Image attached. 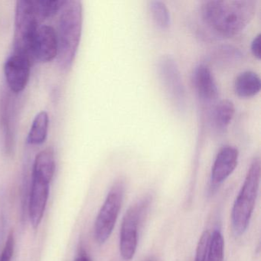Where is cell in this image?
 I'll list each match as a JSON object with an SVG mask.
<instances>
[{
    "instance_id": "6da1fadb",
    "label": "cell",
    "mask_w": 261,
    "mask_h": 261,
    "mask_svg": "<svg viewBox=\"0 0 261 261\" xmlns=\"http://www.w3.org/2000/svg\"><path fill=\"white\" fill-rule=\"evenodd\" d=\"M253 0H210L201 6L203 22L215 34L232 38L249 25L256 10Z\"/></svg>"
},
{
    "instance_id": "7a4b0ae2",
    "label": "cell",
    "mask_w": 261,
    "mask_h": 261,
    "mask_svg": "<svg viewBox=\"0 0 261 261\" xmlns=\"http://www.w3.org/2000/svg\"><path fill=\"white\" fill-rule=\"evenodd\" d=\"M83 7L79 0H65L60 11L58 29V63L63 71L72 66L80 45Z\"/></svg>"
},
{
    "instance_id": "3957f363",
    "label": "cell",
    "mask_w": 261,
    "mask_h": 261,
    "mask_svg": "<svg viewBox=\"0 0 261 261\" xmlns=\"http://www.w3.org/2000/svg\"><path fill=\"white\" fill-rule=\"evenodd\" d=\"M260 160L253 159L247 171L244 184L233 203L231 210L232 230L236 236L244 234L250 224L259 190Z\"/></svg>"
},
{
    "instance_id": "277c9868",
    "label": "cell",
    "mask_w": 261,
    "mask_h": 261,
    "mask_svg": "<svg viewBox=\"0 0 261 261\" xmlns=\"http://www.w3.org/2000/svg\"><path fill=\"white\" fill-rule=\"evenodd\" d=\"M40 22L35 11L33 1L16 2L13 49L15 54L22 55L34 61V43Z\"/></svg>"
},
{
    "instance_id": "5b68a950",
    "label": "cell",
    "mask_w": 261,
    "mask_h": 261,
    "mask_svg": "<svg viewBox=\"0 0 261 261\" xmlns=\"http://www.w3.org/2000/svg\"><path fill=\"white\" fill-rule=\"evenodd\" d=\"M124 189L123 180H117L108 192L97 215L94 224V238L98 244H105L114 230L123 204Z\"/></svg>"
},
{
    "instance_id": "8992f818",
    "label": "cell",
    "mask_w": 261,
    "mask_h": 261,
    "mask_svg": "<svg viewBox=\"0 0 261 261\" xmlns=\"http://www.w3.org/2000/svg\"><path fill=\"white\" fill-rule=\"evenodd\" d=\"M150 199V197H145L131 206L123 217L120 232V253L124 260H131L137 251L139 226Z\"/></svg>"
},
{
    "instance_id": "52a82bcc",
    "label": "cell",
    "mask_w": 261,
    "mask_h": 261,
    "mask_svg": "<svg viewBox=\"0 0 261 261\" xmlns=\"http://www.w3.org/2000/svg\"><path fill=\"white\" fill-rule=\"evenodd\" d=\"M158 72L160 80L171 101L178 111H184L186 94L178 65L173 58L164 56L159 60Z\"/></svg>"
},
{
    "instance_id": "ba28073f",
    "label": "cell",
    "mask_w": 261,
    "mask_h": 261,
    "mask_svg": "<svg viewBox=\"0 0 261 261\" xmlns=\"http://www.w3.org/2000/svg\"><path fill=\"white\" fill-rule=\"evenodd\" d=\"M33 62L27 56L15 53L6 61L4 74L10 91L13 94H19L27 88Z\"/></svg>"
},
{
    "instance_id": "9c48e42d",
    "label": "cell",
    "mask_w": 261,
    "mask_h": 261,
    "mask_svg": "<svg viewBox=\"0 0 261 261\" xmlns=\"http://www.w3.org/2000/svg\"><path fill=\"white\" fill-rule=\"evenodd\" d=\"M239 152L234 146H225L220 149L214 162L211 172L212 192L218 189L232 173L238 166Z\"/></svg>"
},
{
    "instance_id": "30bf717a",
    "label": "cell",
    "mask_w": 261,
    "mask_h": 261,
    "mask_svg": "<svg viewBox=\"0 0 261 261\" xmlns=\"http://www.w3.org/2000/svg\"><path fill=\"white\" fill-rule=\"evenodd\" d=\"M58 56V39L51 25H39L34 43V57L41 62H49Z\"/></svg>"
},
{
    "instance_id": "8fae6325",
    "label": "cell",
    "mask_w": 261,
    "mask_h": 261,
    "mask_svg": "<svg viewBox=\"0 0 261 261\" xmlns=\"http://www.w3.org/2000/svg\"><path fill=\"white\" fill-rule=\"evenodd\" d=\"M49 195V184L33 178L30 192L29 213L30 221L35 229L42 222Z\"/></svg>"
},
{
    "instance_id": "7c38bea8",
    "label": "cell",
    "mask_w": 261,
    "mask_h": 261,
    "mask_svg": "<svg viewBox=\"0 0 261 261\" xmlns=\"http://www.w3.org/2000/svg\"><path fill=\"white\" fill-rule=\"evenodd\" d=\"M193 82L197 94L202 101L211 103L218 98V86L212 71L207 65L201 64L195 68Z\"/></svg>"
},
{
    "instance_id": "4fadbf2b",
    "label": "cell",
    "mask_w": 261,
    "mask_h": 261,
    "mask_svg": "<svg viewBox=\"0 0 261 261\" xmlns=\"http://www.w3.org/2000/svg\"><path fill=\"white\" fill-rule=\"evenodd\" d=\"M11 109L10 93L4 91L0 97V129H2L4 149L7 154H12L14 148Z\"/></svg>"
},
{
    "instance_id": "5bb4252c",
    "label": "cell",
    "mask_w": 261,
    "mask_h": 261,
    "mask_svg": "<svg viewBox=\"0 0 261 261\" xmlns=\"http://www.w3.org/2000/svg\"><path fill=\"white\" fill-rule=\"evenodd\" d=\"M56 172V159L53 147L45 148L35 158L33 178L50 184Z\"/></svg>"
},
{
    "instance_id": "9a60e30c",
    "label": "cell",
    "mask_w": 261,
    "mask_h": 261,
    "mask_svg": "<svg viewBox=\"0 0 261 261\" xmlns=\"http://www.w3.org/2000/svg\"><path fill=\"white\" fill-rule=\"evenodd\" d=\"M233 88L235 94L241 98L254 97L260 91V77L253 71H244L235 79Z\"/></svg>"
},
{
    "instance_id": "2e32d148",
    "label": "cell",
    "mask_w": 261,
    "mask_h": 261,
    "mask_svg": "<svg viewBox=\"0 0 261 261\" xmlns=\"http://www.w3.org/2000/svg\"><path fill=\"white\" fill-rule=\"evenodd\" d=\"M234 112V105L231 100H222L218 102L212 110V126L218 132H225L233 120Z\"/></svg>"
},
{
    "instance_id": "e0dca14e",
    "label": "cell",
    "mask_w": 261,
    "mask_h": 261,
    "mask_svg": "<svg viewBox=\"0 0 261 261\" xmlns=\"http://www.w3.org/2000/svg\"><path fill=\"white\" fill-rule=\"evenodd\" d=\"M49 117L48 113L41 111L35 117L29 132L27 142L31 145H40L48 136Z\"/></svg>"
},
{
    "instance_id": "ac0fdd59",
    "label": "cell",
    "mask_w": 261,
    "mask_h": 261,
    "mask_svg": "<svg viewBox=\"0 0 261 261\" xmlns=\"http://www.w3.org/2000/svg\"><path fill=\"white\" fill-rule=\"evenodd\" d=\"M65 0H36L33 1L35 11L39 22L56 16L61 11Z\"/></svg>"
},
{
    "instance_id": "d6986e66",
    "label": "cell",
    "mask_w": 261,
    "mask_h": 261,
    "mask_svg": "<svg viewBox=\"0 0 261 261\" xmlns=\"http://www.w3.org/2000/svg\"><path fill=\"white\" fill-rule=\"evenodd\" d=\"M149 9L152 20L159 28L166 30L170 27V13L165 3L158 0L151 1L149 3Z\"/></svg>"
},
{
    "instance_id": "ffe728a7",
    "label": "cell",
    "mask_w": 261,
    "mask_h": 261,
    "mask_svg": "<svg viewBox=\"0 0 261 261\" xmlns=\"http://www.w3.org/2000/svg\"><path fill=\"white\" fill-rule=\"evenodd\" d=\"M224 241L222 233L215 229L210 234L205 261H224Z\"/></svg>"
},
{
    "instance_id": "44dd1931",
    "label": "cell",
    "mask_w": 261,
    "mask_h": 261,
    "mask_svg": "<svg viewBox=\"0 0 261 261\" xmlns=\"http://www.w3.org/2000/svg\"><path fill=\"white\" fill-rule=\"evenodd\" d=\"M209 239H210V233L208 230H204L200 237L198 245H197L195 261H205Z\"/></svg>"
},
{
    "instance_id": "7402d4cb",
    "label": "cell",
    "mask_w": 261,
    "mask_h": 261,
    "mask_svg": "<svg viewBox=\"0 0 261 261\" xmlns=\"http://www.w3.org/2000/svg\"><path fill=\"white\" fill-rule=\"evenodd\" d=\"M15 237L13 230L9 233L7 242L2 253L0 254V261H11L14 253Z\"/></svg>"
},
{
    "instance_id": "603a6c76",
    "label": "cell",
    "mask_w": 261,
    "mask_h": 261,
    "mask_svg": "<svg viewBox=\"0 0 261 261\" xmlns=\"http://www.w3.org/2000/svg\"><path fill=\"white\" fill-rule=\"evenodd\" d=\"M251 53L254 57L260 59V34H258L251 42Z\"/></svg>"
},
{
    "instance_id": "cb8c5ba5",
    "label": "cell",
    "mask_w": 261,
    "mask_h": 261,
    "mask_svg": "<svg viewBox=\"0 0 261 261\" xmlns=\"http://www.w3.org/2000/svg\"><path fill=\"white\" fill-rule=\"evenodd\" d=\"M74 261H91V258L85 253H82Z\"/></svg>"
}]
</instances>
